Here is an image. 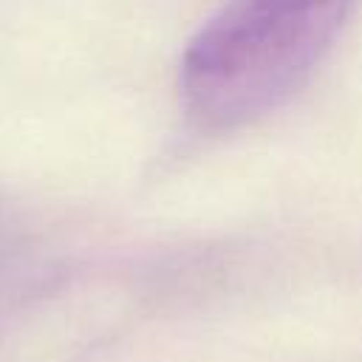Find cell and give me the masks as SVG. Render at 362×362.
I'll return each instance as SVG.
<instances>
[{"mask_svg": "<svg viewBox=\"0 0 362 362\" xmlns=\"http://www.w3.org/2000/svg\"><path fill=\"white\" fill-rule=\"evenodd\" d=\"M354 0H226L189 40L178 88L204 130L280 107L317 68Z\"/></svg>", "mask_w": 362, "mask_h": 362, "instance_id": "cell-1", "label": "cell"}]
</instances>
